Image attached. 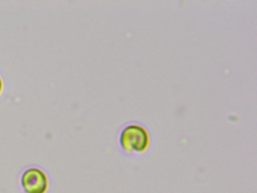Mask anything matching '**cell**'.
Returning a JSON list of instances; mask_svg holds the SVG:
<instances>
[{"label": "cell", "instance_id": "cell-1", "mask_svg": "<svg viewBox=\"0 0 257 193\" xmlns=\"http://www.w3.org/2000/svg\"><path fill=\"white\" fill-rule=\"evenodd\" d=\"M149 141L145 128L136 124L124 127L118 136L120 148L127 153H142L148 147Z\"/></svg>", "mask_w": 257, "mask_h": 193}, {"label": "cell", "instance_id": "cell-2", "mask_svg": "<svg viewBox=\"0 0 257 193\" xmlns=\"http://www.w3.org/2000/svg\"><path fill=\"white\" fill-rule=\"evenodd\" d=\"M20 181L25 193H45L47 189V175L37 166H29L24 169Z\"/></svg>", "mask_w": 257, "mask_h": 193}, {"label": "cell", "instance_id": "cell-3", "mask_svg": "<svg viewBox=\"0 0 257 193\" xmlns=\"http://www.w3.org/2000/svg\"><path fill=\"white\" fill-rule=\"evenodd\" d=\"M4 87H5V82H4V77L0 72V95L2 94L4 92Z\"/></svg>", "mask_w": 257, "mask_h": 193}]
</instances>
